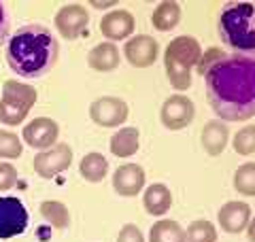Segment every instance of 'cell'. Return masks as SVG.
Segmentation results:
<instances>
[{"label": "cell", "instance_id": "obj_1", "mask_svg": "<svg viewBox=\"0 0 255 242\" xmlns=\"http://www.w3.org/2000/svg\"><path fill=\"white\" fill-rule=\"evenodd\" d=\"M213 113L223 121L255 117V58L226 55L204 75Z\"/></svg>", "mask_w": 255, "mask_h": 242}, {"label": "cell", "instance_id": "obj_2", "mask_svg": "<svg viewBox=\"0 0 255 242\" xmlns=\"http://www.w3.org/2000/svg\"><path fill=\"white\" fill-rule=\"evenodd\" d=\"M60 47L51 30L41 23L19 28L6 40V62L13 72L26 79H38L47 75L58 62Z\"/></svg>", "mask_w": 255, "mask_h": 242}, {"label": "cell", "instance_id": "obj_3", "mask_svg": "<svg viewBox=\"0 0 255 242\" xmlns=\"http://www.w3.org/2000/svg\"><path fill=\"white\" fill-rule=\"evenodd\" d=\"M219 34L238 55H255V2H230L219 15Z\"/></svg>", "mask_w": 255, "mask_h": 242}, {"label": "cell", "instance_id": "obj_4", "mask_svg": "<svg viewBox=\"0 0 255 242\" xmlns=\"http://www.w3.org/2000/svg\"><path fill=\"white\" fill-rule=\"evenodd\" d=\"M202 58V47L194 36L172 38L164 51V68L170 85L177 92H185L191 85V70L198 66Z\"/></svg>", "mask_w": 255, "mask_h": 242}, {"label": "cell", "instance_id": "obj_5", "mask_svg": "<svg viewBox=\"0 0 255 242\" xmlns=\"http://www.w3.org/2000/svg\"><path fill=\"white\" fill-rule=\"evenodd\" d=\"M38 98L36 90L17 79H9L2 83V98H0V123L19 125L28 117L30 109Z\"/></svg>", "mask_w": 255, "mask_h": 242}, {"label": "cell", "instance_id": "obj_6", "mask_svg": "<svg viewBox=\"0 0 255 242\" xmlns=\"http://www.w3.org/2000/svg\"><path fill=\"white\" fill-rule=\"evenodd\" d=\"M70 164H73V149H70V144L55 142L53 147L36 153L32 168H34V172L41 179H53L55 174L68 170Z\"/></svg>", "mask_w": 255, "mask_h": 242}, {"label": "cell", "instance_id": "obj_7", "mask_svg": "<svg viewBox=\"0 0 255 242\" xmlns=\"http://www.w3.org/2000/svg\"><path fill=\"white\" fill-rule=\"evenodd\" d=\"M28 228V211L19 198H0V238H15Z\"/></svg>", "mask_w": 255, "mask_h": 242}, {"label": "cell", "instance_id": "obj_8", "mask_svg": "<svg viewBox=\"0 0 255 242\" xmlns=\"http://www.w3.org/2000/svg\"><path fill=\"white\" fill-rule=\"evenodd\" d=\"M128 104L117 96H102L90 104V117L100 127H119L128 119Z\"/></svg>", "mask_w": 255, "mask_h": 242}, {"label": "cell", "instance_id": "obj_9", "mask_svg": "<svg viewBox=\"0 0 255 242\" xmlns=\"http://www.w3.org/2000/svg\"><path fill=\"white\" fill-rule=\"evenodd\" d=\"M194 115H196L194 102L183 94H174L170 98H166L162 104V111H159V119H162L164 127L172 132L187 127L194 121Z\"/></svg>", "mask_w": 255, "mask_h": 242}, {"label": "cell", "instance_id": "obj_10", "mask_svg": "<svg viewBox=\"0 0 255 242\" xmlns=\"http://www.w3.org/2000/svg\"><path fill=\"white\" fill-rule=\"evenodd\" d=\"M87 21H90V13L83 4H64L62 9L55 13L53 26L60 32L62 38L77 40L87 30Z\"/></svg>", "mask_w": 255, "mask_h": 242}, {"label": "cell", "instance_id": "obj_11", "mask_svg": "<svg viewBox=\"0 0 255 242\" xmlns=\"http://www.w3.org/2000/svg\"><path fill=\"white\" fill-rule=\"evenodd\" d=\"M58 136H60V125L49 117H34L28 125H23L21 132L23 142L38 151L53 147L58 142Z\"/></svg>", "mask_w": 255, "mask_h": 242}, {"label": "cell", "instance_id": "obj_12", "mask_svg": "<svg viewBox=\"0 0 255 242\" xmlns=\"http://www.w3.org/2000/svg\"><path fill=\"white\" fill-rule=\"evenodd\" d=\"M159 53V45L153 36L136 34L124 45V58L132 64L134 68H149L153 66Z\"/></svg>", "mask_w": 255, "mask_h": 242}, {"label": "cell", "instance_id": "obj_13", "mask_svg": "<svg viewBox=\"0 0 255 242\" xmlns=\"http://www.w3.org/2000/svg\"><path fill=\"white\" fill-rule=\"evenodd\" d=\"M100 32L109 43L130 38L132 32H134V15L126 9L111 11L100 19Z\"/></svg>", "mask_w": 255, "mask_h": 242}, {"label": "cell", "instance_id": "obj_14", "mask_svg": "<svg viewBox=\"0 0 255 242\" xmlns=\"http://www.w3.org/2000/svg\"><path fill=\"white\" fill-rule=\"evenodd\" d=\"M217 221L223 232L241 234L247 230V225L251 221V206L247 202H238V200L226 202L217 213Z\"/></svg>", "mask_w": 255, "mask_h": 242}, {"label": "cell", "instance_id": "obj_15", "mask_svg": "<svg viewBox=\"0 0 255 242\" xmlns=\"http://www.w3.org/2000/svg\"><path fill=\"white\" fill-rule=\"evenodd\" d=\"M145 170L138 164H124L113 174V189L124 198H132L145 187Z\"/></svg>", "mask_w": 255, "mask_h": 242}, {"label": "cell", "instance_id": "obj_16", "mask_svg": "<svg viewBox=\"0 0 255 242\" xmlns=\"http://www.w3.org/2000/svg\"><path fill=\"white\" fill-rule=\"evenodd\" d=\"M109 147H111V153L119 159H128V157L136 155V151L140 149L138 127H132V125L119 127V130L113 134V138H111Z\"/></svg>", "mask_w": 255, "mask_h": 242}, {"label": "cell", "instance_id": "obj_17", "mask_svg": "<svg viewBox=\"0 0 255 242\" xmlns=\"http://www.w3.org/2000/svg\"><path fill=\"white\" fill-rule=\"evenodd\" d=\"M122 62V55H119V49L115 43H98L94 49L87 53V64H90L92 70H98V72H111L119 66Z\"/></svg>", "mask_w": 255, "mask_h": 242}, {"label": "cell", "instance_id": "obj_18", "mask_svg": "<svg viewBox=\"0 0 255 242\" xmlns=\"http://www.w3.org/2000/svg\"><path fill=\"white\" fill-rule=\"evenodd\" d=\"M142 204H145V211L153 217H162L164 213L170 211L172 206V193L166 187L164 183H153L149 185L142 193Z\"/></svg>", "mask_w": 255, "mask_h": 242}, {"label": "cell", "instance_id": "obj_19", "mask_svg": "<svg viewBox=\"0 0 255 242\" xmlns=\"http://www.w3.org/2000/svg\"><path fill=\"white\" fill-rule=\"evenodd\" d=\"M230 130L223 121H209L202 130V147L209 155H221L223 149L228 147Z\"/></svg>", "mask_w": 255, "mask_h": 242}, {"label": "cell", "instance_id": "obj_20", "mask_svg": "<svg viewBox=\"0 0 255 242\" xmlns=\"http://www.w3.org/2000/svg\"><path fill=\"white\" fill-rule=\"evenodd\" d=\"M179 19H181V6L179 2H170V0L159 2L153 15H151V23L159 32H170L172 28H177Z\"/></svg>", "mask_w": 255, "mask_h": 242}, {"label": "cell", "instance_id": "obj_21", "mask_svg": "<svg viewBox=\"0 0 255 242\" xmlns=\"http://www.w3.org/2000/svg\"><path fill=\"white\" fill-rule=\"evenodd\" d=\"M79 172H81V176L85 181L100 183L109 172V159L102 155V153L92 151L81 159V164H79Z\"/></svg>", "mask_w": 255, "mask_h": 242}, {"label": "cell", "instance_id": "obj_22", "mask_svg": "<svg viewBox=\"0 0 255 242\" xmlns=\"http://www.w3.org/2000/svg\"><path fill=\"white\" fill-rule=\"evenodd\" d=\"M149 242H185V230L177 221L162 219L149 230Z\"/></svg>", "mask_w": 255, "mask_h": 242}, {"label": "cell", "instance_id": "obj_23", "mask_svg": "<svg viewBox=\"0 0 255 242\" xmlns=\"http://www.w3.org/2000/svg\"><path fill=\"white\" fill-rule=\"evenodd\" d=\"M38 211H41L43 219H45L47 223H51L53 228L64 230V228H68V225H70L68 206L62 204V202H58V200H45Z\"/></svg>", "mask_w": 255, "mask_h": 242}, {"label": "cell", "instance_id": "obj_24", "mask_svg": "<svg viewBox=\"0 0 255 242\" xmlns=\"http://www.w3.org/2000/svg\"><path fill=\"white\" fill-rule=\"evenodd\" d=\"M234 189L243 196L255 198V161H247L234 172Z\"/></svg>", "mask_w": 255, "mask_h": 242}, {"label": "cell", "instance_id": "obj_25", "mask_svg": "<svg viewBox=\"0 0 255 242\" xmlns=\"http://www.w3.org/2000/svg\"><path fill=\"white\" fill-rule=\"evenodd\" d=\"M185 242H217V230L211 221H191L185 230Z\"/></svg>", "mask_w": 255, "mask_h": 242}, {"label": "cell", "instance_id": "obj_26", "mask_svg": "<svg viewBox=\"0 0 255 242\" xmlns=\"http://www.w3.org/2000/svg\"><path fill=\"white\" fill-rule=\"evenodd\" d=\"M23 151L21 138L11 130H0V159H15Z\"/></svg>", "mask_w": 255, "mask_h": 242}, {"label": "cell", "instance_id": "obj_27", "mask_svg": "<svg viewBox=\"0 0 255 242\" xmlns=\"http://www.w3.org/2000/svg\"><path fill=\"white\" fill-rule=\"evenodd\" d=\"M234 151L238 155H253L255 153V125H245L236 132L234 142H232Z\"/></svg>", "mask_w": 255, "mask_h": 242}, {"label": "cell", "instance_id": "obj_28", "mask_svg": "<svg viewBox=\"0 0 255 242\" xmlns=\"http://www.w3.org/2000/svg\"><path fill=\"white\" fill-rule=\"evenodd\" d=\"M17 185V168L9 161H0V191H9Z\"/></svg>", "mask_w": 255, "mask_h": 242}, {"label": "cell", "instance_id": "obj_29", "mask_svg": "<svg viewBox=\"0 0 255 242\" xmlns=\"http://www.w3.org/2000/svg\"><path fill=\"white\" fill-rule=\"evenodd\" d=\"M221 58H226V53H223V51H219V49H209V51H206L204 55H202V58H200V62H198V75H206V72H209V68L211 66H215V64H217Z\"/></svg>", "mask_w": 255, "mask_h": 242}, {"label": "cell", "instance_id": "obj_30", "mask_svg": "<svg viewBox=\"0 0 255 242\" xmlns=\"http://www.w3.org/2000/svg\"><path fill=\"white\" fill-rule=\"evenodd\" d=\"M117 242H145V236H142V232L134 223H128L119 230Z\"/></svg>", "mask_w": 255, "mask_h": 242}, {"label": "cell", "instance_id": "obj_31", "mask_svg": "<svg viewBox=\"0 0 255 242\" xmlns=\"http://www.w3.org/2000/svg\"><path fill=\"white\" fill-rule=\"evenodd\" d=\"M6 34H9V19H6V13H4L2 2H0V45L6 40Z\"/></svg>", "mask_w": 255, "mask_h": 242}, {"label": "cell", "instance_id": "obj_32", "mask_svg": "<svg viewBox=\"0 0 255 242\" xmlns=\"http://www.w3.org/2000/svg\"><path fill=\"white\" fill-rule=\"evenodd\" d=\"M247 236H249V242H255V217H251L249 225H247Z\"/></svg>", "mask_w": 255, "mask_h": 242}, {"label": "cell", "instance_id": "obj_33", "mask_svg": "<svg viewBox=\"0 0 255 242\" xmlns=\"http://www.w3.org/2000/svg\"><path fill=\"white\" fill-rule=\"evenodd\" d=\"M92 4L96 6V9H107V6H113V4H117V2H96V0H94Z\"/></svg>", "mask_w": 255, "mask_h": 242}]
</instances>
